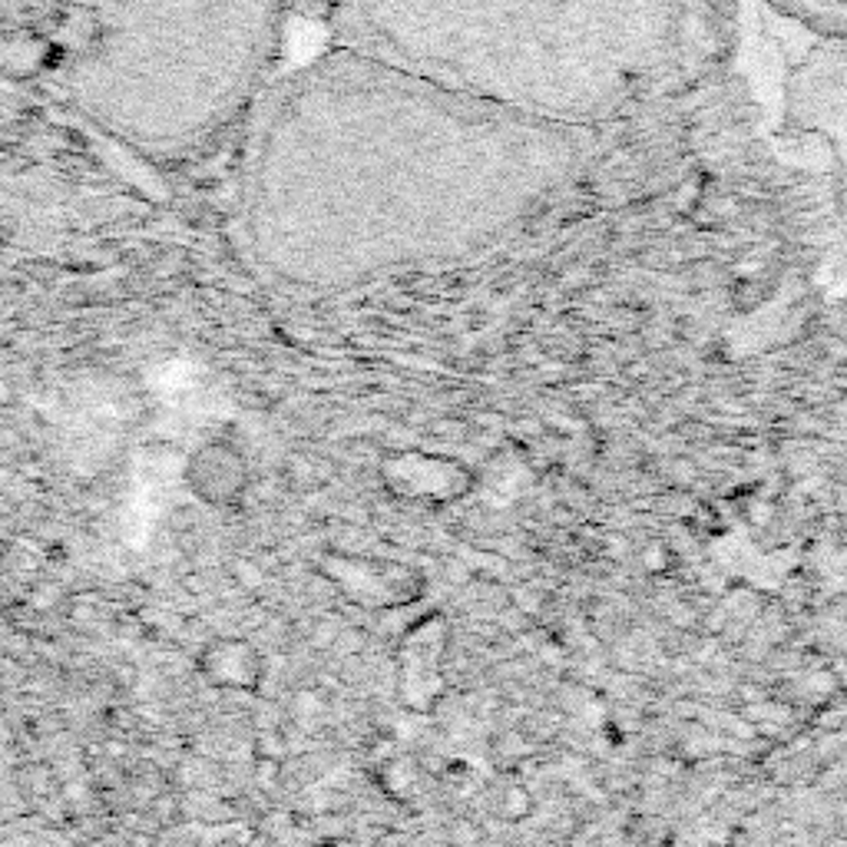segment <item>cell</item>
<instances>
[{
  "label": "cell",
  "mask_w": 847,
  "mask_h": 847,
  "mask_svg": "<svg viewBox=\"0 0 847 847\" xmlns=\"http://www.w3.org/2000/svg\"><path fill=\"white\" fill-rule=\"evenodd\" d=\"M530 166L503 106L374 50H335L262 126L248 239L282 282L348 288L487 242L527 203Z\"/></svg>",
  "instance_id": "obj_1"
},
{
  "label": "cell",
  "mask_w": 847,
  "mask_h": 847,
  "mask_svg": "<svg viewBox=\"0 0 847 847\" xmlns=\"http://www.w3.org/2000/svg\"><path fill=\"white\" fill-rule=\"evenodd\" d=\"M90 24L70 97L110 137L185 156L242 110L275 37L279 0H63Z\"/></svg>",
  "instance_id": "obj_2"
},
{
  "label": "cell",
  "mask_w": 847,
  "mask_h": 847,
  "mask_svg": "<svg viewBox=\"0 0 847 847\" xmlns=\"http://www.w3.org/2000/svg\"><path fill=\"white\" fill-rule=\"evenodd\" d=\"M252 474L242 453L232 444L213 440L203 444L200 450L189 453L185 461V487L192 490L195 500H203L209 506H232L242 500Z\"/></svg>",
  "instance_id": "obj_3"
},
{
  "label": "cell",
  "mask_w": 847,
  "mask_h": 847,
  "mask_svg": "<svg viewBox=\"0 0 847 847\" xmlns=\"http://www.w3.org/2000/svg\"><path fill=\"white\" fill-rule=\"evenodd\" d=\"M0 847H70L63 837L40 831V827H24V824H4L0 827Z\"/></svg>",
  "instance_id": "obj_4"
},
{
  "label": "cell",
  "mask_w": 847,
  "mask_h": 847,
  "mask_svg": "<svg viewBox=\"0 0 847 847\" xmlns=\"http://www.w3.org/2000/svg\"><path fill=\"white\" fill-rule=\"evenodd\" d=\"M765 285H758L755 279H742V282H735L732 285V301H735V308L739 311H755L761 301H765Z\"/></svg>",
  "instance_id": "obj_5"
},
{
  "label": "cell",
  "mask_w": 847,
  "mask_h": 847,
  "mask_svg": "<svg viewBox=\"0 0 847 847\" xmlns=\"http://www.w3.org/2000/svg\"><path fill=\"white\" fill-rule=\"evenodd\" d=\"M642 566H645L649 573H669V566H672V550H669L666 543H649V547L642 550Z\"/></svg>",
  "instance_id": "obj_6"
}]
</instances>
